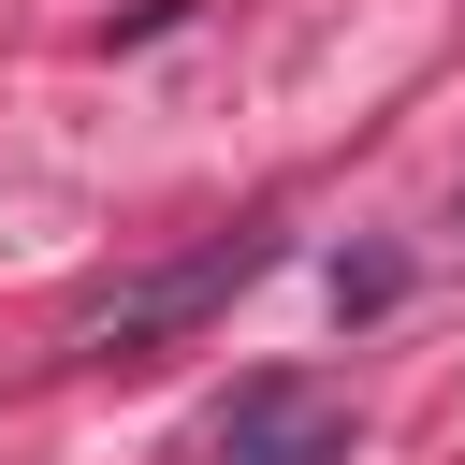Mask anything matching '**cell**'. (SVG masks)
Returning <instances> with one entry per match:
<instances>
[{
    "instance_id": "1",
    "label": "cell",
    "mask_w": 465,
    "mask_h": 465,
    "mask_svg": "<svg viewBox=\"0 0 465 465\" xmlns=\"http://www.w3.org/2000/svg\"><path fill=\"white\" fill-rule=\"evenodd\" d=\"M349 450H363V421L320 378H232V407L203 421V465H349Z\"/></svg>"
},
{
    "instance_id": "2",
    "label": "cell",
    "mask_w": 465,
    "mask_h": 465,
    "mask_svg": "<svg viewBox=\"0 0 465 465\" xmlns=\"http://www.w3.org/2000/svg\"><path fill=\"white\" fill-rule=\"evenodd\" d=\"M262 262H276V232L247 218V232H218V247H189L174 276H145V291H116V305L87 320V349H160V334H189L203 305H232V291H247Z\"/></svg>"
}]
</instances>
